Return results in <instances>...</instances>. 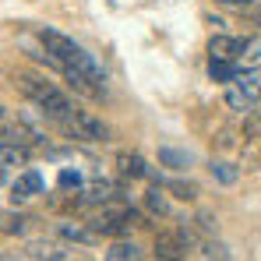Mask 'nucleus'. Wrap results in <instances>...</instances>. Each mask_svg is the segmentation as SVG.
I'll return each mask as SVG.
<instances>
[{"mask_svg": "<svg viewBox=\"0 0 261 261\" xmlns=\"http://www.w3.org/2000/svg\"><path fill=\"white\" fill-rule=\"evenodd\" d=\"M208 78L219 82V85H229V82H237L240 78V64L237 60H208Z\"/></svg>", "mask_w": 261, "mask_h": 261, "instance_id": "obj_11", "label": "nucleus"}, {"mask_svg": "<svg viewBox=\"0 0 261 261\" xmlns=\"http://www.w3.org/2000/svg\"><path fill=\"white\" fill-rule=\"evenodd\" d=\"M39 43H43L46 53H39V60L49 64V67H74L78 74H85L92 85L106 88V67L88 53L85 46H78L71 36H64V32H57V29H39Z\"/></svg>", "mask_w": 261, "mask_h": 261, "instance_id": "obj_1", "label": "nucleus"}, {"mask_svg": "<svg viewBox=\"0 0 261 261\" xmlns=\"http://www.w3.org/2000/svg\"><path fill=\"white\" fill-rule=\"evenodd\" d=\"M254 21H258V25H261V14H258V18H254Z\"/></svg>", "mask_w": 261, "mask_h": 261, "instance_id": "obj_24", "label": "nucleus"}, {"mask_svg": "<svg viewBox=\"0 0 261 261\" xmlns=\"http://www.w3.org/2000/svg\"><path fill=\"white\" fill-rule=\"evenodd\" d=\"M64 134H71V138H78V141H110V127L95 117V113H88V110H74L64 124H60Z\"/></svg>", "mask_w": 261, "mask_h": 261, "instance_id": "obj_5", "label": "nucleus"}, {"mask_svg": "<svg viewBox=\"0 0 261 261\" xmlns=\"http://www.w3.org/2000/svg\"><path fill=\"white\" fill-rule=\"evenodd\" d=\"M208 170H212V176H216L219 184H233V180H237V170H233L229 163H212Z\"/></svg>", "mask_w": 261, "mask_h": 261, "instance_id": "obj_19", "label": "nucleus"}, {"mask_svg": "<svg viewBox=\"0 0 261 261\" xmlns=\"http://www.w3.org/2000/svg\"><path fill=\"white\" fill-rule=\"evenodd\" d=\"M18 88H21V92L43 110L49 120H57V124H64V120L78 110V106L53 85V82H46V78H39V74H18Z\"/></svg>", "mask_w": 261, "mask_h": 261, "instance_id": "obj_2", "label": "nucleus"}, {"mask_svg": "<svg viewBox=\"0 0 261 261\" xmlns=\"http://www.w3.org/2000/svg\"><path fill=\"white\" fill-rule=\"evenodd\" d=\"M25 254H29V258H36V261H71V254H67V247H64V244L46 240V237H39V240H29Z\"/></svg>", "mask_w": 261, "mask_h": 261, "instance_id": "obj_7", "label": "nucleus"}, {"mask_svg": "<svg viewBox=\"0 0 261 261\" xmlns=\"http://www.w3.org/2000/svg\"><path fill=\"white\" fill-rule=\"evenodd\" d=\"M155 258L159 261H184L187 258V237L184 233H155Z\"/></svg>", "mask_w": 261, "mask_h": 261, "instance_id": "obj_6", "label": "nucleus"}, {"mask_svg": "<svg viewBox=\"0 0 261 261\" xmlns=\"http://www.w3.org/2000/svg\"><path fill=\"white\" fill-rule=\"evenodd\" d=\"M60 237L64 240H74V244H95L99 237L88 229V222L85 226H71V222H60Z\"/></svg>", "mask_w": 261, "mask_h": 261, "instance_id": "obj_15", "label": "nucleus"}, {"mask_svg": "<svg viewBox=\"0 0 261 261\" xmlns=\"http://www.w3.org/2000/svg\"><path fill=\"white\" fill-rule=\"evenodd\" d=\"M25 163H29V145L0 138V166H25Z\"/></svg>", "mask_w": 261, "mask_h": 261, "instance_id": "obj_10", "label": "nucleus"}, {"mask_svg": "<svg viewBox=\"0 0 261 261\" xmlns=\"http://www.w3.org/2000/svg\"><path fill=\"white\" fill-rule=\"evenodd\" d=\"M0 184H7V166H0Z\"/></svg>", "mask_w": 261, "mask_h": 261, "instance_id": "obj_23", "label": "nucleus"}, {"mask_svg": "<svg viewBox=\"0 0 261 261\" xmlns=\"http://www.w3.org/2000/svg\"><path fill=\"white\" fill-rule=\"evenodd\" d=\"M43 191V176L36 173V170H25V173L18 176L14 184H11V198H14V205L18 201H29V198H36Z\"/></svg>", "mask_w": 261, "mask_h": 261, "instance_id": "obj_8", "label": "nucleus"}, {"mask_svg": "<svg viewBox=\"0 0 261 261\" xmlns=\"http://www.w3.org/2000/svg\"><path fill=\"white\" fill-rule=\"evenodd\" d=\"M57 184H60L64 191H78V187H85V176L78 173V170H67V166H64V170L57 173Z\"/></svg>", "mask_w": 261, "mask_h": 261, "instance_id": "obj_17", "label": "nucleus"}, {"mask_svg": "<svg viewBox=\"0 0 261 261\" xmlns=\"http://www.w3.org/2000/svg\"><path fill=\"white\" fill-rule=\"evenodd\" d=\"M120 173L134 176V180H145V176H152V170H148V163H145L138 152H124V155H120Z\"/></svg>", "mask_w": 261, "mask_h": 261, "instance_id": "obj_12", "label": "nucleus"}, {"mask_svg": "<svg viewBox=\"0 0 261 261\" xmlns=\"http://www.w3.org/2000/svg\"><path fill=\"white\" fill-rule=\"evenodd\" d=\"M29 222H32V219L25 216V212H0V233H7V237H21V233L29 229Z\"/></svg>", "mask_w": 261, "mask_h": 261, "instance_id": "obj_13", "label": "nucleus"}, {"mask_svg": "<svg viewBox=\"0 0 261 261\" xmlns=\"http://www.w3.org/2000/svg\"><path fill=\"white\" fill-rule=\"evenodd\" d=\"M106 261H145V258H141V251H138L134 244H127V240H117V244L106 251Z\"/></svg>", "mask_w": 261, "mask_h": 261, "instance_id": "obj_16", "label": "nucleus"}, {"mask_svg": "<svg viewBox=\"0 0 261 261\" xmlns=\"http://www.w3.org/2000/svg\"><path fill=\"white\" fill-rule=\"evenodd\" d=\"M226 106L237 110V113H247L261 106V71H251V74H240L233 88L226 92Z\"/></svg>", "mask_w": 261, "mask_h": 261, "instance_id": "obj_4", "label": "nucleus"}, {"mask_svg": "<svg viewBox=\"0 0 261 261\" xmlns=\"http://www.w3.org/2000/svg\"><path fill=\"white\" fill-rule=\"evenodd\" d=\"M216 4H226V7H247V4H254V0H216Z\"/></svg>", "mask_w": 261, "mask_h": 261, "instance_id": "obj_21", "label": "nucleus"}, {"mask_svg": "<svg viewBox=\"0 0 261 261\" xmlns=\"http://www.w3.org/2000/svg\"><path fill=\"white\" fill-rule=\"evenodd\" d=\"M145 205H148L152 216H166V212H170V208H166V198L159 194V187H152V191L145 194Z\"/></svg>", "mask_w": 261, "mask_h": 261, "instance_id": "obj_18", "label": "nucleus"}, {"mask_svg": "<svg viewBox=\"0 0 261 261\" xmlns=\"http://www.w3.org/2000/svg\"><path fill=\"white\" fill-rule=\"evenodd\" d=\"M208 53H212L216 60H237V57L244 53V43H240V39H233V36H212Z\"/></svg>", "mask_w": 261, "mask_h": 261, "instance_id": "obj_9", "label": "nucleus"}, {"mask_svg": "<svg viewBox=\"0 0 261 261\" xmlns=\"http://www.w3.org/2000/svg\"><path fill=\"white\" fill-rule=\"evenodd\" d=\"M198 222H201V229H205V233H216V229H219L212 216H198Z\"/></svg>", "mask_w": 261, "mask_h": 261, "instance_id": "obj_20", "label": "nucleus"}, {"mask_svg": "<svg viewBox=\"0 0 261 261\" xmlns=\"http://www.w3.org/2000/svg\"><path fill=\"white\" fill-rule=\"evenodd\" d=\"M130 226H138V212L127 205H113V201H106L102 212L88 219V229L95 237H124V233H130Z\"/></svg>", "mask_w": 261, "mask_h": 261, "instance_id": "obj_3", "label": "nucleus"}, {"mask_svg": "<svg viewBox=\"0 0 261 261\" xmlns=\"http://www.w3.org/2000/svg\"><path fill=\"white\" fill-rule=\"evenodd\" d=\"M4 124H7V110L0 106V127H4Z\"/></svg>", "mask_w": 261, "mask_h": 261, "instance_id": "obj_22", "label": "nucleus"}, {"mask_svg": "<svg viewBox=\"0 0 261 261\" xmlns=\"http://www.w3.org/2000/svg\"><path fill=\"white\" fill-rule=\"evenodd\" d=\"M159 163H163V166H170V170H187V166H191V155H187V152H180V148L163 145V148H159Z\"/></svg>", "mask_w": 261, "mask_h": 261, "instance_id": "obj_14", "label": "nucleus"}]
</instances>
